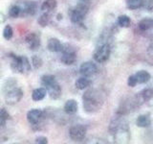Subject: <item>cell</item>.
<instances>
[{
  "mask_svg": "<svg viewBox=\"0 0 153 144\" xmlns=\"http://www.w3.org/2000/svg\"><path fill=\"white\" fill-rule=\"evenodd\" d=\"M36 143L38 144H47L48 143V139L45 136H38L36 138Z\"/></svg>",
  "mask_w": 153,
  "mask_h": 144,
  "instance_id": "obj_30",
  "label": "cell"
},
{
  "mask_svg": "<svg viewBox=\"0 0 153 144\" xmlns=\"http://www.w3.org/2000/svg\"><path fill=\"white\" fill-rule=\"evenodd\" d=\"M87 13H88V6L84 2L76 5L71 12V16H70L71 21L76 24L79 23L84 18Z\"/></svg>",
  "mask_w": 153,
  "mask_h": 144,
  "instance_id": "obj_3",
  "label": "cell"
},
{
  "mask_svg": "<svg viewBox=\"0 0 153 144\" xmlns=\"http://www.w3.org/2000/svg\"><path fill=\"white\" fill-rule=\"evenodd\" d=\"M140 96H141V98H142V100L143 101V102H147V101H150L152 99L153 91L150 88L145 89L140 93Z\"/></svg>",
  "mask_w": 153,
  "mask_h": 144,
  "instance_id": "obj_24",
  "label": "cell"
},
{
  "mask_svg": "<svg viewBox=\"0 0 153 144\" xmlns=\"http://www.w3.org/2000/svg\"><path fill=\"white\" fill-rule=\"evenodd\" d=\"M36 11H37V4L35 1L27 2L23 9V12L26 14H29V16H33L36 13Z\"/></svg>",
  "mask_w": 153,
  "mask_h": 144,
  "instance_id": "obj_19",
  "label": "cell"
},
{
  "mask_svg": "<svg viewBox=\"0 0 153 144\" xmlns=\"http://www.w3.org/2000/svg\"><path fill=\"white\" fill-rule=\"evenodd\" d=\"M97 72H98L97 65L93 64L92 62H85L79 67V73L83 77H86V78L94 76Z\"/></svg>",
  "mask_w": 153,
  "mask_h": 144,
  "instance_id": "obj_8",
  "label": "cell"
},
{
  "mask_svg": "<svg viewBox=\"0 0 153 144\" xmlns=\"http://www.w3.org/2000/svg\"><path fill=\"white\" fill-rule=\"evenodd\" d=\"M145 0H126V6L129 10H137L143 6Z\"/></svg>",
  "mask_w": 153,
  "mask_h": 144,
  "instance_id": "obj_22",
  "label": "cell"
},
{
  "mask_svg": "<svg viewBox=\"0 0 153 144\" xmlns=\"http://www.w3.org/2000/svg\"><path fill=\"white\" fill-rule=\"evenodd\" d=\"M1 75H2V67L0 65V77H1Z\"/></svg>",
  "mask_w": 153,
  "mask_h": 144,
  "instance_id": "obj_32",
  "label": "cell"
},
{
  "mask_svg": "<svg viewBox=\"0 0 153 144\" xmlns=\"http://www.w3.org/2000/svg\"><path fill=\"white\" fill-rule=\"evenodd\" d=\"M138 27L141 31L146 32L150 30V29L153 27V19L152 18H143L139 22Z\"/></svg>",
  "mask_w": 153,
  "mask_h": 144,
  "instance_id": "obj_18",
  "label": "cell"
},
{
  "mask_svg": "<svg viewBox=\"0 0 153 144\" xmlns=\"http://www.w3.org/2000/svg\"><path fill=\"white\" fill-rule=\"evenodd\" d=\"M110 54H111V49H110V46L108 44H102L100 47L97 48V50L94 53V60L100 62V64H103V62H107Z\"/></svg>",
  "mask_w": 153,
  "mask_h": 144,
  "instance_id": "obj_4",
  "label": "cell"
},
{
  "mask_svg": "<svg viewBox=\"0 0 153 144\" xmlns=\"http://www.w3.org/2000/svg\"><path fill=\"white\" fill-rule=\"evenodd\" d=\"M43 117V112L39 109H33L27 112V120L32 125H36Z\"/></svg>",
  "mask_w": 153,
  "mask_h": 144,
  "instance_id": "obj_11",
  "label": "cell"
},
{
  "mask_svg": "<svg viewBox=\"0 0 153 144\" xmlns=\"http://www.w3.org/2000/svg\"><path fill=\"white\" fill-rule=\"evenodd\" d=\"M90 85H91V81L88 78H86V77H83V76L79 78L75 83L76 88L78 89H80V90L87 88L88 86H90Z\"/></svg>",
  "mask_w": 153,
  "mask_h": 144,
  "instance_id": "obj_20",
  "label": "cell"
},
{
  "mask_svg": "<svg viewBox=\"0 0 153 144\" xmlns=\"http://www.w3.org/2000/svg\"><path fill=\"white\" fill-rule=\"evenodd\" d=\"M37 22L41 27H46V26L49 25L50 22H51V14H50V13L45 12L43 14H41V16L38 17Z\"/></svg>",
  "mask_w": 153,
  "mask_h": 144,
  "instance_id": "obj_21",
  "label": "cell"
},
{
  "mask_svg": "<svg viewBox=\"0 0 153 144\" xmlns=\"http://www.w3.org/2000/svg\"><path fill=\"white\" fill-rule=\"evenodd\" d=\"M47 91L44 88H36L32 93V99L33 101H41L46 97Z\"/></svg>",
  "mask_w": 153,
  "mask_h": 144,
  "instance_id": "obj_16",
  "label": "cell"
},
{
  "mask_svg": "<svg viewBox=\"0 0 153 144\" xmlns=\"http://www.w3.org/2000/svg\"><path fill=\"white\" fill-rule=\"evenodd\" d=\"M47 48L48 50L51 52H61L63 45L61 44L59 40H57L56 38H51L47 43Z\"/></svg>",
  "mask_w": 153,
  "mask_h": 144,
  "instance_id": "obj_12",
  "label": "cell"
},
{
  "mask_svg": "<svg viewBox=\"0 0 153 144\" xmlns=\"http://www.w3.org/2000/svg\"><path fill=\"white\" fill-rule=\"evenodd\" d=\"M83 109L89 113L97 112L102 107L104 103V96L100 90L95 88H90L86 90L83 96Z\"/></svg>",
  "mask_w": 153,
  "mask_h": 144,
  "instance_id": "obj_1",
  "label": "cell"
},
{
  "mask_svg": "<svg viewBox=\"0 0 153 144\" xmlns=\"http://www.w3.org/2000/svg\"><path fill=\"white\" fill-rule=\"evenodd\" d=\"M22 97H23V90L19 88L13 86V88L9 89L6 92L5 100H6V103L8 105H16L21 100Z\"/></svg>",
  "mask_w": 153,
  "mask_h": 144,
  "instance_id": "obj_5",
  "label": "cell"
},
{
  "mask_svg": "<svg viewBox=\"0 0 153 144\" xmlns=\"http://www.w3.org/2000/svg\"><path fill=\"white\" fill-rule=\"evenodd\" d=\"M13 28L10 26V25H6L3 30V37L5 40H11V38H13Z\"/></svg>",
  "mask_w": 153,
  "mask_h": 144,
  "instance_id": "obj_26",
  "label": "cell"
},
{
  "mask_svg": "<svg viewBox=\"0 0 153 144\" xmlns=\"http://www.w3.org/2000/svg\"><path fill=\"white\" fill-rule=\"evenodd\" d=\"M151 124V119L149 114H141L139 115L136 120V125L141 128H146L149 127Z\"/></svg>",
  "mask_w": 153,
  "mask_h": 144,
  "instance_id": "obj_14",
  "label": "cell"
},
{
  "mask_svg": "<svg viewBox=\"0 0 153 144\" xmlns=\"http://www.w3.org/2000/svg\"><path fill=\"white\" fill-rule=\"evenodd\" d=\"M10 118H11V116H10V114L7 110L5 109H0V123L3 125Z\"/></svg>",
  "mask_w": 153,
  "mask_h": 144,
  "instance_id": "obj_28",
  "label": "cell"
},
{
  "mask_svg": "<svg viewBox=\"0 0 153 144\" xmlns=\"http://www.w3.org/2000/svg\"><path fill=\"white\" fill-rule=\"evenodd\" d=\"M5 20H6V17H5V16H4V14L1 13V12H0V24H1V23H3Z\"/></svg>",
  "mask_w": 153,
  "mask_h": 144,
  "instance_id": "obj_31",
  "label": "cell"
},
{
  "mask_svg": "<svg viewBox=\"0 0 153 144\" xmlns=\"http://www.w3.org/2000/svg\"><path fill=\"white\" fill-rule=\"evenodd\" d=\"M42 64H43V61L42 59L39 57V56H33L32 58V64L33 66V68L35 69H38V68H40V67L42 66Z\"/></svg>",
  "mask_w": 153,
  "mask_h": 144,
  "instance_id": "obj_25",
  "label": "cell"
},
{
  "mask_svg": "<svg viewBox=\"0 0 153 144\" xmlns=\"http://www.w3.org/2000/svg\"><path fill=\"white\" fill-rule=\"evenodd\" d=\"M62 54L60 57V61L66 65H71L76 61V53L73 48H62Z\"/></svg>",
  "mask_w": 153,
  "mask_h": 144,
  "instance_id": "obj_7",
  "label": "cell"
},
{
  "mask_svg": "<svg viewBox=\"0 0 153 144\" xmlns=\"http://www.w3.org/2000/svg\"><path fill=\"white\" fill-rule=\"evenodd\" d=\"M137 80L135 78V76L134 75H131V76H129L128 77V79H127V85L130 86V88H134L136 85H137Z\"/></svg>",
  "mask_w": 153,
  "mask_h": 144,
  "instance_id": "obj_29",
  "label": "cell"
},
{
  "mask_svg": "<svg viewBox=\"0 0 153 144\" xmlns=\"http://www.w3.org/2000/svg\"><path fill=\"white\" fill-rule=\"evenodd\" d=\"M79 105L78 102L74 99H69L66 101V103L64 105V112L67 114H75L78 112Z\"/></svg>",
  "mask_w": 153,
  "mask_h": 144,
  "instance_id": "obj_13",
  "label": "cell"
},
{
  "mask_svg": "<svg viewBox=\"0 0 153 144\" xmlns=\"http://www.w3.org/2000/svg\"><path fill=\"white\" fill-rule=\"evenodd\" d=\"M134 76H135V78L137 80V83L138 84H146L151 78V75L148 73L147 71H146V70H140V71H138Z\"/></svg>",
  "mask_w": 153,
  "mask_h": 144,
  "instance_id": "obj_15",
  "label": "cell"
},
{
  "mask_svg": "<svg viewBox=\"0 0 153 144\" xmlns=\"http://www.w3.org/2000/svg\"><path fill=\"white\" fill-rule=\"evenodd\" d=\"M80 1H82V2H86V1H88V0H80Z\"/></svg>",
  "mask_w": 153,
  "mask_h": 144,
  "instance_id": "obj_33",
  "label": "cell"
},
{
  "mask_svg": "<svg viewBox=\"0 0 153 144\" xmlns=\"http://www.w3.org/2000/svg\"><path fill=\"white\" fill-rule=\"evenodd\" d=\"M20 14H21V9L18 6H13L9 11V16L13 18L18 17L19 16H20Z\"/></svg>",
  "mask_w": 153,
  "mask_h": 144,
  "instance_id": "obj_27",
  "label": "cell"
},
{
  "mask_svg": "<svg viewBox=\"0 0 153 144\" xmlns=\"http://www.w3.org/2000/svg\"><path fill=\"white\" fill-rule=\"evenodd\" d=\"M118 23H119V25L123 28H128L131 24V20H130V18H129V16H126V14H123V16H119Z\"/></svg>",
  "mask_w": 153,
  "mask_h": 144,
  "instance_id": "obj_23",
  "label": "cell"
},
{
  "mask_svg": "<svg viewBox=\"0 0 153 144\" xmlns=\"http://www.w3.org/2000/svg\"><path fill=\"white\" fill-rule=\"evenodd\" d=\"M44 88L46 89V91L49 94V96L52 99H59L61 95V88L59 84L57 83L56 80H55L54 82H52L49 85H47L44 86Z\"/></svg>",
  "mask_w": 153,
  "mask_h": 144,
  "instance_id": "obj_10",
  "label": "cell"
},
{
  "mask_svg": "<svg viewBox=\"0 0 153 144\" xmlns=\"http://www.w3.org/2000/svg\"><path fill=\"white\" fill-rule=\"evenodd\" d=\"M25 42L29 47V49L32 51H36L40 47V38L36 33L28 34L25 38Z\"/></svg>",
  "mask_w": 153,
  "mask_h": 144,
  "instance_id": "obj_9",
  "label": "cell"
},
{
  "mask_svg": "<svg viewBox=\"0 0 153 144\" xmlns=\"http://www.w3.org/2000/svg\"><path fill=\"white\" fill-rule=\"evenodd\" d=\"M56 6H57L56 0H45L41 5V10L43 12L51 13L56 8Z\"/></svg>",
  "mask_w": 153,
  "mask_h": 144,
  "instance_id": "obj_17",
  "label": "cell"
},
{
  "mask_svg": "<svg viewBox=\"0 0 153 144\" xmlns=\"http://www.w3.org/2000/svg\"><path fill=\"white\" fill-rule=\"evenodd\" d=\"M12 64L11 68L13 72L16 73H24L31 70V64L28 58L25 56H17V55H12Z\"/></svg>",
  "mask_w": 153,
  "mask_h": 144,
  "instance_id": "obj_2",
  "label": "cell"
},
{
  "mask_svg": "<svg viewBox=\"0 0 153 144\" xmlns=\"http://www.w3.org/2000/svg\"><path fill=\"white\" fill-rule=\"evenodd\" d=\"M86 133H87V129L83 125H75V126L71 127L69 130V136L72 140L74 141H80L85 137Z\"/></svg>",
  "mask_w": 153,
  "mask_h": 144,
  "instance_id": "obj_6",
  "label": "cell"
}]
</instances>
